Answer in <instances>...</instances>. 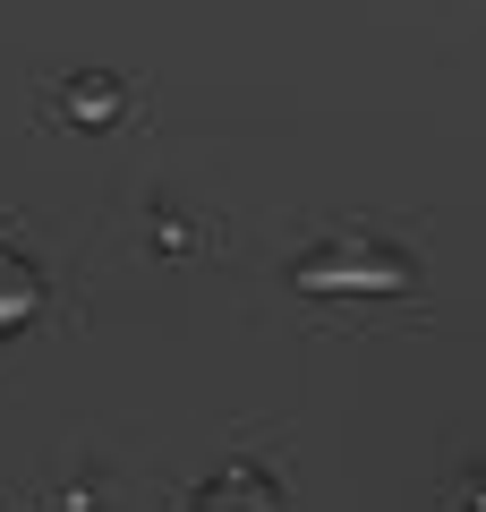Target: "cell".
Returning <instances> with one entry per match:
<instances>
[{
    "label": "cell",
    "instance_id": "obj_1",
    "mask_svg": "<svg viewBox=\"0 0 486 512\" xmlns=\"http://www.w3.org/2000/svg\"><path fill=\"white\" fill-rule=\"evenodd\" d=\"M77 111L86 120H111V86H77Z\"/></svg>",
    "mask_w": 486,
    "mask_h": 512
}]
</instances>
